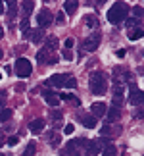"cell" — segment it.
Masks as SVG:
<instances>
[{"label":"cell","mask_w":144,"mask_h":156,"mask_svg":"<svg viewBox=\"0 0 144 156\" xmlns=\"http://www.w3.org/2000/svg\"><path fill=\"white\" fill-rule=\"evenodd\" d=\"M127 16H129V6L125 2H115L108 10V21L113 23V25L121 23L123 20H127Z\"/></svg>","instance_id":"cell-1"},{"label":"cell","mask_w":144,"mask_h":156,"mask_svg":"<svg viewBox=\"0 0 144 156\" xmlns=\"http://www.w3.org/2000/svg\"><path fill=\"white\" fill-rule=\"evenodd\" d=\"M88 85H91L92 94H106L108 91V77L102 71H92L91 79H88Z\"/></svg>","instance_id":"cell-2"},{"label":"cell","mask_w":144,"mask_h":156,"mask_svg":"<svg viewBox=\"0 0 144 156\" xmlns=\"http://www.w3.org/2000/svg\"><path fill=\"white\" fill-rule=\"evenodd\" d=\"M14 71H15L17 77H29L33 71V66L27 58H17L15 64H14Z\"/></svg>","instance_id":"cell-3"},{"label":"cell","mask_w":144,"mask_h":156,"mask_svg":"<svg viewBox=\"0 0 144 156\" xmlns=\"http://www.w3.org/2000/svg\"><path fill=\"white\" fill-rule=\"evenodd\" d=\"M100 33L98 31H94L92 35H88V37L83 41V48H85L87 52H94L96 48H98V44H100Z\"/></svg>","instance_id":"cell-4"},{"label":"cell","mask_w":144,"mask_h":156,"mask_svg":"<svg viewBox=\"0 0 144 156\" xmlns=\"http://www.w3.org/2000/svg\"><path fill=\"white\" fill-rule=\"evenodd\" d=\"M37 23H39L40 29H44V27L50 25V23H52V14H50V10H46V8L40 10L39 16H37Z\"/></svg>","instance_id":"cell-5"},{"label":"cell","mask_w":144,"mask_h":156,"mask_svg":"<svg viewBox=\"0 0 144 156\" xmlns=\"http://www.w3.org/2000/svg\"><path fill=\"white\" fill-rule=\"evenodd\" d=\"M144 102V93L140 91V89H135V91H131L129 93V104H133V106H139Z\"/></svg>","instance_id":"cell-6"},{"label":"cell","mask_w":144,"mask_h":156,"mask_svg":"<svg viewBox=\"0 0 144 156\" xmlns=\"http://www.w3.org/2000/svg\"><path fill=\"white\" fill-rule=\"evenodd\" d=\"M63 81H65V73H56L46 79V85L48 87H63Z\"/></svg>","instance_id":"cell-7"},{"label":"cell","mask_w":144,"mask_h":156,"mask_svg":"<svg viewBox=\"0 0 144 156\" xmlns=\"http://www.w3.org/2000/svg\"><path fill=\"white\" fill-rule=\"evenodd\" d=\"M106 110H108V106L104 104V102H94L92 106H91V112H92V118H102L106 114Z\"/></svg>","instance_id":"cell-8"},{"label":"cell","mask_w":144,"mask_h":156,"mask_svg":"<svg viewBox=\"0 0 144 156\" xmlns=\"http://www.w3.org/2000/svg\"><path fill=\"white\" fill-rule=\"evenodd\" d=\"M44 125H46V122H44L43 118H39V119H33V122L29 123V131L37 135V133H40V131L44 129Z\"/></svg>","instance_id":"cell-9"},{"label":"cell","mask_w":144,"mask_h":156,"mask_svg":"<svg viewBox=\"0 0 144 156\" xmlns=\"http://www.w3.org/2000/svg\"><path fill=\"white\" fill-rule=\"evenodd\" d=\"M43 97H44V100H46V102L50 104V106H54V108H56V106L60 104V98H58V94H56V93H52V91H48V89H44V91H43Z\"/></svg>","instance_id":"cell-10"},{"label":"cell","mask_w":144,"mask_h":156,"mask_svg":"<svg viewBox=\"0 0 144 156\" xmlns=\"http://www.w3.org/2000/svg\"><path fill=\"white\" fill-rule=\"evenodd\" d=\"M29 39H31L35 44L43 43V41H44V31H43V29H35V31L29 33Z\"/></svg>","instance_id":"cell-11"},{"label":"cell","mask_w":144,"mask_h":156,"mask_svg":"<svg viewBox=\"0 0 144 156\" xmlns=\"http://www.w3.org/2000/svg\"><path fill=\"white\" fill-rule=\"evenodd\" d=\"M77 8H79V2H77V0H67V2L63 4V12H65L67 16L75 14V12H77Z\"/></svg>","instance_id":"cell-12"},{"label":"cell","mask_w":144,"mask_h":156,"mask_svg":"<svg viewBox=\"0 0 144 156\" xmlns=\"http://www.w3.org/2000/svg\"><path fill=\"white\" fill-rule=\"evenodd\" d=\"M106 112H108V122H117L119 116H121V110H119V106H113V104H111L110 110H106Z\"/></svg>","instance_id":"cell-13"},{"label":"cell","mask_w":144,"mask_h":156,"mask_svg":"<svg viewBox=\"0 0 144 156\" xmlns=\"http://www.w3.org/2000/svg\"><path fill=\"white\" fill-rule=\"evenodd\" d=\"M81 118V122H83V125H85L87 129H94L96 127V118H92V116H79Z\"/></svg>","instance_id":"cell-14"},{"label":"cell","mask_w":144,"mask_h":156,"mask_svg":"<svg viewBox=\"0 0 144 156\" xmlns=\"http://www.w3.org/2000/svg\"><path fill=\"white\" fill-rule=\"evenodd\" d=\"M127 37H129V41H139V39H142V37H144V31H142L140 27L131 29V31H127Z\"/></svg>","instance_id":"cell-15"},{"label":"cell","mask_w":144,"mask_h":156,"mask_svg":"<svg viewBox=\"0 0 144 156\" xmlns=\"http://www.w3.org/2000/svg\"><path fill=\"white\" fill-rule=\"evenodd\" d=\"M50 56H52V54L48 52V50L40 48V50L37 52V62H39V64H48V60H50Z\"/></svg>","instance_id":"cell-16"},{"label":"cell","mask_w":144,"mask_h":156,"mask_svg":"<svg viewBox=\"0 0 144 156\" xmlns=\"http://www.w3.org/2000/svg\"><path fill=\"white\" fill-rule=\"evenodd\" d=\"M19 31L23 37H29V33H31V27H29V17H23L21 23H19Z\"/></svg>","instance_id":"cell-17"},{"label":"cell","mask_w":144,"mask_h":156,"mask_svg":"<svg viewBox=\"0 0 144 156\" xmlns=\"http://www.w3.org/2000/svg\"><path fill=\"white\" fill-rule=\"evenodd\" d=\"M56 48H58V39H56V37H48V39H46V44H44V50L54 52Z\"/></svg>","instance_id":"cell-18"},{"label":"cell","mask_w":144,"mask_h":156,"mask_svg":"<svg viewBox=\"0 0 144 156\" xmlns=\"http://www.w3.org/2000/svg\"><path fill=\"white\" fill-rule=\"evenodd\" d=\"M15 14H17V2H14V0H10L8 2V20H15Z\"/></svg>","instance_id":"cell-19"},{"label":"cell","mask_w":144,"mask_h":156,"mask_svg":"<svg viewBox=\"0 0 144 156\" xmlns=\"http://www.w3.org/2000/svg\"><path fill=\"white\" fill-rule=\"evenodd\" d=\"M21 8H23V12H25V17H29L31 12L35 10V2L33 0H25V2H21Z\"/></svg>","instance_id":"cell-20"},{"label":"cell","mask_w":144,"mask_h":156,"mask_svg":"<svg viewBox=\"0 0 144 156\" xmlns=\"http://www.w3.org/2000/svg\"><path fill=\"white\" fill-rule=\"evenodd\" d=\"M62 112H60V110H52L50 112V122L54 123V125H60V123H62Z\"/></svg>","instance_id":"cell-21"},{"label":"cell","mask_w":144,"mask_h":156,"mask_svg":"<svg viewBox=\"0 0 144 156\" xmlns=\"http://www.w3.org/2000/svg\"><path fill=\"white\" fill-rule=\"evenodd\" d=\"M48 141H50V147H60L62 137H60L58 133H50V135H48Z\"/></svg>","instance_id":"cell-22"},{"label":"cell","mask_w":144,"mask_h":156,"mask_svg":"<svg viewBox=\"0 0 144 156\" xmlns=\"http://www.w3.org/2000/svg\"><path fill=\"white\" fill-rule=\"evenodd\" d=\"M63 87H69V89H75L77 87V79L73 75H65V81H63Z\"/></svg>","instance_id":"cell-23"},{"label":"cell","mask_w":144,"mask_h":156,"mask_svg":"<svg viewBox=\"0 0 144 156\" xmlns=\"http://www.w3.org/2000/svg\"><path fill=\"white\" fill-rule=\"evenodd\" d=\"M102 156H117V148L113 145H108L104 151H102Z\"/></svg>","instance_id":"cell-24"},{"label":"cell","mask_w":144,"mask_h":156,"mask_svg":"<svg viewBox=\"0 0 144 156\" xmlns=\"http://www.w3.org/2000/svg\"><path fill=\"white\" fill-rule=\"evenodd\" d=\"M35 152H37V145H35V143H29V145L25 147L23 156H35Z\"/></svg>","instance_id":"cell-25"},{"label":"cell","mask_w":144,"mask_h":156,"mask_svg":"<svg viewBox=\"0 0 144 156\" xmlns=\"http://www.w3.org/2000/svg\"><path fill=\"white\" fill-rule=\"evenodd\" d=\"M139 23H140V20H136V17H129V20H127V29H129V31H131V29H136Z\"/></svg>","instance_id":"cell-26"},{"label":"cell","mask_w":144,"mask_h":156,"mask_svg":"<svg viewBox=\"0 0 144 156\" xmlns=\"http://www.w3.org/2000/svg\"><path fill=\"white\" fill-rule=\"evenodd\" d=\"M85 23H87L88 27H96V25H98V20H96V16H87L85 17Z\"/></svg>","instance_id":"cell-27"},{"label":"cell","mask_w":144,"mask_h":156,"mask_svg":"<svg viewBox=\"0 0 144 156\" xmlns=\"http://www.w3.org/2000/svg\"><path fill=\"white\" fill-rule=\"evenodd\" d=\"M10 118H12V110L10 108H4V110L0 112V119H2V122H8Z\"/></svg>","instance_id":"cell-28"},{"label":"cell","mask_w":144,"mask_h":156,"mask_svg":"<svg viewBox=\"0 0 144 156\" xmlns=\"http://www.w3.org/2000/svg\"><path fill=\"white\" fill-rule=\"evenodd\" d=\"M133 14H135V17H136V20H140V17H142V14H144L142 6H135V8H133Z\"/></svg>","instance_id":"cell-29"},{"label":"cell","mask_w":144,"mask_h":156,"mask_svg":"<svg viewBox=\"0 0 144 156\" xmlns=\"http://www.w3.org/2000/svg\"><path fill=\"white\" fill-rule=\"evenodd\" d=\"M73 131H75V125H73V123H67V125L63 127V133H65V135H71Z\"/></svg>","instance_id":"cell-30"},{"label":"cell","mask_w":144,"mask_h":156,"mask_svg":"<svg viewBox=\"0 0 144 156\" xmlns=\"http://www.w3.org/2000/svg\"><path fill=\"white\" fill-rule=\"evenodd\" d=\"M6 143H8V145H10V147H15V145H17V143H19V137H15V135H12V137H10V139H8V141H6Z\"/></svg>","instance_id":"cell-31"},{"label":"cell","mask_w":144,"mask_h":156,"mask_svg":"<svg viewBox=\"0 0 144 156\" xmlns=\"http://www.w3.org/2000/svg\"><path fill=\"white\" fill-rule=\"evenodd\" d=\"M62 54H63V58L67 60V62H69V60H73V52H71V50H65V48H63Z\"/></svg>","instance_id":"cell-32"},{"label":"cell","mask_w":144,"mask_h":156,"mask_svg":"<svg viewBox=\"0 0 144 156\" xmlns=\"http://www.w3.org/2000/svg\"><path fill=\"white\" fill-rule=\"evenodd\" d=\"M56 23H58V25H63V23H65L63 14H58V16H56Z\"/></svg>","instance_id":"cell-33"},{"label":"cell","mask_w":144,"mask_h":156,"mask_svg":"<svg viewBox=\"0 0 144 156\" xmlns=\"http://www.w3.org/2000/svg\"><path fill=\"white\" fill-rule=\"evenodd\" d=\"M63 46H65V50H71V46H73V39H65Z\"/></svg>","instance_id":"cell-34"},{"label":"cell","mask_w":144,"mask_h":156,"mask_svg":"<svg viewBox=\"0 0 144 156\" xmlns=\"http://www.w3.org/2000/svg\"><path fill=\"white\" fill-rule=\"evenodd\" d=\"M15 91H25V85H23V83H17V85H15Z\"/></svg>","instance_id":"cell-35"},{"label":"cell","mask_w":144,"mask_h":156,"mask_svg":"<svg viewBox=\"0 0 144 156\" xmlns=\"http://www.w3.org/2000/svg\"><path fill=\"white\" fill-rule=\"evenodd\" d=\"M117 58H125V50H117Z\"/></svg>","instance_id":"cell-36"},{"label":"cell","mask_w":144,"mask_h":156,"mask_svg":"<svg viewBox=\"0 0 144 156\" xmlns=\"http://www.w3.org/2000/svg\"><path fill=\"white\" fill-rule=\"evenodd\" d=\"M4 143H6V139H4V133H0V147H2Z\"/></svg>","instance_id":"cell-37"},{"label":"cell","mask_w":144,"mask_h":156,"mask_svg":"<svg viewBox=\"0 0 144 156\" xmlns=\"http://www.w3.org/2000/svg\"><path fill=\"white\" fill-rule=\"evenodd\" d=\"M2 39H4V27L0 25V41H2Z\"/></svg>","instance_id":"cell-38"},{"label":"cell","mask_w":144,"mask_h":156,"mask_svg":"<svg viewBox=\"0 0 144 156\" xmlns=\"http://www.w3.org/2000/svg\"><path fill=\"white\" fill-rule=\"evenodd\" d=\"M2 102H4V93L0 94V108H2Z\"/></svg>","instance_id":"cell-39"},{"label":"cell","mask_w":144,"mask_h":156,"mask_svg":"<svg viewBox=\"0 0 144 156\" xmlns=\"http://www.w3.org/2000/svg\"><path fill=\"white\" fill-rule=\"evenodd\" d=\"M2 12H4V4L0 2V14H2Z\"/></svg>","instance_id":"cell-40"},{"label":"cell","mask_w":144,"mask_h":156,"mask_svg":"<svg viewBox=\"0 0 144 156\" xmlns=\"http://www.w3.org/2000/svg\"><path fill=\"white\" fill-rule=\"evenodd\" d=\"M2 56H4V52H2V50H0V60H2Z\"/></svg>","instance_id":"cell-41"},{"label":"cell","mask_w":144,"mask_h":156,"mask_svg":"<svg viewBox=\"0 0 144 156\" xmlns=\"http://www.w3.org/2000/svg\"><path fill=\"white\" fill-rule=\"evenodd\" d=\"M0 79H2V73H0Z\"/></svg>","instance_id":"cell-42"},{"label":"cell","mask_w":144,"mask_h":156,"mask_svg":"<svg viewBox=\"0 0 144 156\" xmlns=\"http://www.w3.org/2000/svg\"><path fill=\"white\" fill-rule=\"evenodd\" d=\"M0 156H6V154H0Z\"/></svg>","instance_id":"cell-43"}]
</instances>
